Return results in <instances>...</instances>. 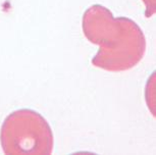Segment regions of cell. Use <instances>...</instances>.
I'll list each match as a JSON object with an SVG mask.
<instances>
[{
	"mask_svg": "<svg viewBox=\"0 0 156 155\" xmlns=\"http://www.w3.org/2000/svg\"><path fill=\"white\" fill-rule=\"evenodd\" d=\"M5 154L49 155L53 151V133L48 122L35 110L23 108L10 113L0 130Z\"/></svg>",
	"mask_w": 156,
	"mask_h": 155,
	"instance_id": "obj_2",
	"label": "cell"
},
{
	"mask_svg": "<svg viewBox=\"0 0 156 155\" xmlns=\"http://www.w3.org/2000/svg\"><path fill=\"white\" fill-rule=\"evenodd\" d=\"M82 29L87 40L99 46L92 64L107 72H119L133 69L142 60L146 51L143 31L133 19L114 17L100 4L84 12Z\"/></svg>",
	"mask_w": 156,
	"mask_h": 155,
	"instance_id": "obj_1",
	"label": "cell"
},
{
	"mask_svg": "<svg viewBox=\"0 0 156 155\" xmlns=\"http://www.w3.org/2000/svg\"><path fill=\"white\" fill-rule=\"evenodd\" d=\"M146 5V17L152 16L156 10V0H142Z\"/></svg>",
	"mask_w": 156,
	"mask_h": 155,
	"instance_id": "obj_3",
	"label": "cell"
}]
</instances>
